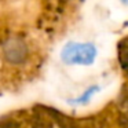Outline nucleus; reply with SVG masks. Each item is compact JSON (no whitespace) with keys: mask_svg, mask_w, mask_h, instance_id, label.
I'll return each instance as SVG.
<instances>
[{"mask_svg":"<svg viewBox=\"0 0 128 128\" xmlns=\"http://www.w3.org/2000/svg\"><path fill=\"white\" fill-rule=\"evenodd\" d=\"M95 58V48L90 44H70L64 51V59L70 64L88 65Z\"/></svg>","mask_w":128,"mask_h":128,"instance_id":"f257e3e1","label":"nucleus"},{"mask_svg":"<svg viewBox=\"0 0 128 128\" xmlns=\"http://www.w3.org/2000/svg\"><path fill=\"white\" fill-rule=\"evenodd\" d=\"M122 2H124V3H127V4H128V0H122Z\"/></svg>","mask_w":128,"mask_h":128,"instance_id":"f03ea898","label":"nucleus"}]
</instances>
